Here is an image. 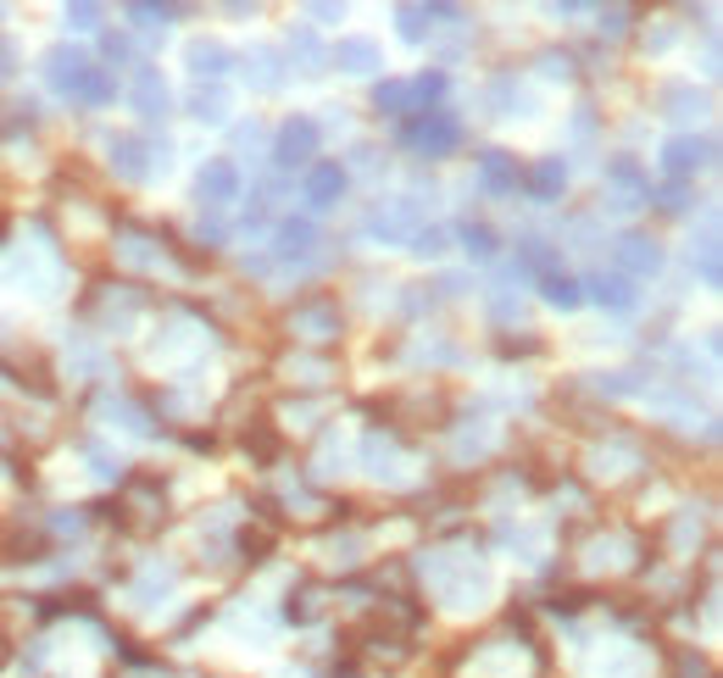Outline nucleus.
<instances>
[{
	"label": "nucleus",
	"instance_id": "nucleus-1",
	"mask_svg": "<svg viewBox=\"0 0 723 678\" xmlns=\"http://www.w3.org/2000/svg\"><path fill=\"white\" fill-rule=\"evenodd\" d=\"M307 145H312V123H289L284 128V139H278V162H296V151H307Z\"/></svg>",
	"mask_w": 723,
	"mask_h": 678
},
{
	"label": "nucleus",
	"instance_id": "nucleus-5",
	"mask_svg": "<svg viewBox=\"0 0 723 678\" xmlns=\"http://www.w3.org/2000/svg\"><path fill=\"white\" fill-rule=\"evenodd\" d=\"M468 251H473L478 262H485V256H490L496 246H490V234H485V228H468Z\"/></svg>",
	"mask_w": 723,
	"mask_h": 678
},
{
	"label": "nucleus",
	"instance_id": "nucleus-4",
	"mask_svg": "<svg viewBox=\"0 0 723 678\" xmlns=\"http://www.w3.org/2000/svg\"><path fill=\"white\" fill-rule=\"evenodd\" d=\"M189 62H196V73H223V67H217V62H223L217 45H196V51H189Z\"/></svg>",
	"mask_w": 723,
	"mask_h": 678
},
{
	"label": "nucleus",
	"instance_id": "nucleus-3",
	"mask_svg": "<svg viewBox=\"0 0 723 678\" xmlns=\"http://www.w3.org/2000/svg\"><path fill=\"white\" fill-rule=\"evenodd\" d=\"M546 296H551L557 306H578V284H573V278H546Z\"/></svg>",
	"mask_w": 723,
	"mask_h": 678
},
{
	"label": "nucleus",
	"instance_id": "nucleus-2",
	"mask_svg": "<svg viewBox=\"0 0 723 678\" xmlns=\"http://www.w3.org/2000/svg\"><path fill=\"white\" fill-rule=\"evenodd\" d=\"M334 189H340V167H323V173H312V189H307V196H312V206H328Z\"/></svg>",
	"mask_w": 723,
	"mask_h": 678
}]
</instances>
